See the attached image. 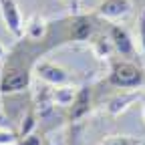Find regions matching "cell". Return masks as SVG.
Segmentation results:
<instances>
[{
	"label": "cell",
	"instance_id": "obj_4",
	"mask_svg": "<svg viewBox=\"0 0 145 145\" xmlns=\"http://www.w3.org/2000/svg\"><path fill=\"white\" fill-rule=\"evenodd\" d=\"M131 10H133V0H101L93 12L103 20L117 22L127 14H131Z\"/></svg>",
	"mask_w": 145,
	"mask_h": 145
},
{
	"label": "cell",
	"instance_id": "obj_15",
	"mask_svg": "<svg viewBox=\"0 0 145 145\" xmlns=\"http://www.w3.org/2000/svg\"><path fill=\"white\" fill-rule=\"evenodd\" d=\"M34 129H36V113L30 109V111L24 113V117H22V121H20V129H18L16 135H18V139H22V137L34 133Z\"/></svg>",
	"mask_w": 145,
	"mask_h": 145
},
{
	"label": "cell",
	"instance_id": "obj_10",
	"mask_svg": "<svg viewBox=\"0 0 145 145\" xmlns=\"http://www.w3.org/2000/svg\"><path fill=\"white\" fill-rule=\"evenodd\" d=\"M91 52L95 54L99 61H109L113 57V42L109 39V34H93L91 36Z\"/></svg>",
	"mask_w": 145,
	"mask_h": 145
},
{
	"label": "cell",
	"instance_id": "obj_13",
	"mask_svg": "<svg viewBox=\"0 0 145 145\" xmlns=\"http://www.w3.org/2000/svg\"><path fill=\"white\" fill-rule=\"evenodd\" d=\"M75 95H77V87H72L69 83L52 87V103L59 107H71L72 101H75Z\"/></svg>",
	"mask_w": 145,
	"mask_h": 145
},
{
	"label": "cell",
	"instance_id": "obj_12",
	"mask_svg": "<svg viewBox=\"0 0 145 145\" xmlns=\"http://www.w3.org/2000/svg\"><path fill=\"white\" fill-rule=\"evenodd\" d=\"M34 105H36V111L40 115L50 113V109L54 107V103H52V87L50 85L39 87V91L34 93Z\"/></svg>",
	"mask_w": 145,
	"mask_h": 145
},
{
	"label": "cell",
	"instance_id": "obj_14",
	"mask_svg": "<svg viewBox=\"0 0 145 145\" xmlns=\"http://www.w3.org/2000/svg\"><path fill=\"white\" fill-rule=\"evenodd\" d=\"M97 145H143V139L135 135H109Z\"/></svg>",
	"mask_w": 145,
	"mask_h": 145
},
{
	"label": "cell",
	"instance_id": "obj_9",
	"mask_svg": "<svg viewBox=\"0 0 145 145\" xmlns=\"http://www.w3.org/2000/svg\"><path fill=\"white\" fill-rule=\"evenodd\" d=\"M69 34H71V40H77V42L91 40V36L95 34V26H93V20H91V16H85V14L75 16V18L71 20Z\"/></svg>",
	"mask_w": 145,
	"mask_h": 145
},
{
	"label": "cell",
	"instance_id": "obj_3",
	"mask_svg": "<svg viewBox=\"0 0 145 145\" xmlns=\"http://www.w3.org/2000/svg\"><path fill=\"white\" fill-rule=\"evenodd\" d=\"M0 14H2L4 26L14 39H22L24 36V18L20 14L16 0H0Z\"/></svg>",
	"mask_w": 145,
	"mask_h": 145
},
{
	"label": "cell",
	"instance_id": "obj_6",
	"mask_svg": "<svg viewBox=\"0 0 145 145\" xmlns=\"http://www.w3.org/2000/svg\"><path fill=\"white\" fill-rule=\"evenodd\" d=\"M139 99H141V91H121L119 95H115V97H111L107 101L105 111L111 117H119L127 109H131Z\"/></svg>",
	"mask_w": 145,
	"mask_h": 145
},
{
	"label": "cell",
	"instance_id": "obj_1",
	"mask_svg": "<svg viewBox=\"0 0 145 145\" xmlns=\"http://www.w3.org/2000/svg\"><path fill=\"white\" fill-rule=\"evenodd\" d=\"M107 83L123 91H141L145 87V71L131 61H115L111 65Z\"/></svg>",
	"mask_w": 145,
	"mask_h": 145
},
{
	"label": "cell",
	"instance_id": "obj_7",
	"mask_svg": "<svg viewBox=\"0 0 145 145\" xmlns=\"http://www.w3.org/2000/svg\"><path fill=\"white\" fill-rule=\"evenodd\" d=\"M109 39H111L113 48H115L117 54H121V57H133V54H135L133 39H131V34L127 32L125 26L111 24V26H109Z\"/></svg>",
	"mask_w": 145,
	"mask_h": 145
},
{
	"label": "cell",
	"instance_id": "obj_8",
	"mask_svg": "<svg viewBox=\"0 0 145 145\" xmlns=\"http://www.w3.org/2000/svg\"><path fill=\"white\" fill-rule=\"evenodd\" d=\"M71 113H69V119L71 121H81L85 119L91 109H93V91H91L89 87H81L77 89V95H75V101H72V105L69 107Z\"/></svg>",
	"mask_w": 145,
	"mask_h": 145
},
{
	"label": "cell",
	"instance_id": "obj_17",
	"mask_svg": "<svg viewBox=\"0 0 145 145\" xmlns=\"http://www.w3.org/2000/svg\"><path fill=\"white\" fill-rule=\"evenodd\" d=\"M16 143H18V135L16 133L0 129V145H16Z\"/></svg>",
	"mask_w": 145,
	"mask_h": 145
},
{
	"label": "cell",
	"instance_id": "obj_5",
	"mask_svg": "<svg viewBox=\"0 0 145 145\" xmlns=\"http://www.w3.org/2000/svg\"><path fill=\"white\" fill-rule=\"evenodd\" d=\"M34 75L39 77V81H42L44 85H50V87H59V85L69 83L67 69L52 61H39L34 65Z\"/></svg>",
	"mask_w": 145,
	"mask_h": 145
},
{
	"label": "cell",
	"instance_id": "obj_20",
	"mask_svg": "<svg viewBox=\"0 0 145 145\" xmlns=\"http://www.w3.org/2000/svg\"><path fill=\"white\" fill-rule=\"evenodd\" d=\"M63 2H75V0H63Z\"/></svg>",
	"mask_w": 145,
	"mask_h": 145
},
{
	"label": "cell",
	"instance_id": "obj_21",
	"mask_svg": "<svg viewBox=\"0 0 145 145\" xmlns=\"http://www.w3.org/2000/svg\"><path fill=\"white\" fill-rule=\"evenodd\" d=\"M143 119H145V107H143Z\"/></svg>",
	"mask_w": 145,
	"mask_h": 145
},
{
	"label": "cell",
	"instance_id": "obj_19",
	"mask_svg": "<svg viewBox=\"0 0 145 145\" xmlns=\"http://www.w3.org/2000/svg\"><path fill=\"white\" fill-rule=\"evenodd\" d=\"M4 54H6V48H4V44H2V42H0V61L4 59Z\"/></svg>",
	"mask_w": 145,
	"mask_h": 145
},
{
	"label": "cell",
	"instance_id": "obj_11",
	"mask_svg": "<svg viewBox=\"0 0 145 145\" xmlns=\"http://www.w3.org/2000/svg\"><path fill=\"white\" fill-rule=\"evenodd\" d=\"M46 30H48V24H46V20L40 14H32L28 20L24 22V36L28 40H40V39H44Z\"/></svg>",
	"mask_w": 145,
	"mask_h": 145
},
{
	"label": "cell",
	"instance_id": "obj_16",
	"mask_svg": "<svg viewBox=\"0 0 145 145\" xmlns=\"http://www.w3.org/2000/svg\"><path fill=\"white\" fill-rule=\"evenodd\" d=\"M137 36H139V48H141V54L145 57V8L139 12V18H137Z\"/></svg>",
	"mask_w": 145,
	"mask_h": 145
},
{
	"label": "cell",
	"instance_id": "obj_2",
	"mask_svg": "<svg viewBox=\"0 0 145 145\" xmlns=\"http://www.w3.org/2000/svg\"><path fill=\"white\" fill-rule=\"evenodd\" d=\"M30 87V72L24 71L22 67H6L0 79V93L2 95H12Z\"/></svg>",
	"mask_w": 145,
	"mask_h": 145
},
{
	"label": "cell",
	"instance_id": "obj_18",
	"mask_svg": "<svg viewBox=\"0 0 145 145\" xmlns=\"http://www.w3.org/2000/svg\"><path fill=\"white\" fill-rule=\"evenodd\" d=\"M18 145H42V139L40 135H36V133H30L22 139H18Z\"/></svg>",
	"mask_w": 145,
	"mask_h": 145
}]
</instances>
